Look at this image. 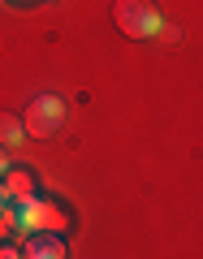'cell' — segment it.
I'll return each instance as SVG.
<instances>
[{
  "label": "cell",
  "instance_id": "8",
  "mask_svg": "<svg viewBox=\"0 0 203 259\" xmlns=\"http://www.w3.org/2000/svg\"><path fill=\"white\" fill-rule=\"evenodd\" d=\"M0 259H22V250H18V246H9V242H5V246H0Z\"/></svg>",
  "mask_w": 203,
  "mask_h": 259
},
{
  "label": "cell",
  "instance_id": "3",
  "mask_svg": "<svg viewBox=\"0 0 203 259\" xmlns=\"http://www.w3.org/2000/svg\"><path fill=\"white\" fill-rule=\"evenodd\" d=\"M18 225H26L35 233H65L74 225V216L52 199H26V203H18Z\"/></svg>",
  "mask_w": 203,
  "mask_h": 259
},
{
  "label": "cell",
  "instance_id": "4",
  "mask_svg": "<svg viewBox=\"0 0 203 259\" xmlns=\"http://www.w3.org/2000/svg\"><path fill=\"white\" fill-rule=\"evenodd\" d=\"M0 182H5L9 203H26V199H35V190H39V186H35V173H30V168H22V164H9Z\"/></svg>",
  "mask_w": 203,
  "mask_h": 259
},
{
  "label": "cell",
  "instance_id": "1",
  "mask_svg": "<svg viewBox=\"0 0 203 259\" xmlns=\"http://www.w3.org/2000/svg\"><path fill=\"white\" fill-rule=\"evenodd\" d=\"M112 22H117V30L126 39H151L160 35V9L151 5V0H117V9H112Z\"/></svg>",
  "mask_w": 203,
  "mask_h": 259
},
{
  "label": "cell",
  "instance_id": "7",
  "mask_svg": "<svg viewBox=\"0 0 203 259\" xmlns=\"http://www.w3.org/2000/svg\"><path fill=\"white\" fill-rule=\"evenodd\" d=\"M13 225H18V207H9V203H5V207H0V242L9 238V229H13Z\"/></svg>",
  "mask_w": 203,
  "mask_h": 259
},
{
  "label": "cell",
  "instance_id": "5",
  "mask_svg": "<svg viewBox=\"0 0 203 259\" xmlns=\"http://www.w3.org/2000/svg\"><path fill=\"white\" fill-rule=\"evenodd\" d=\"M22 259H65V238L61 233H30L22 242Z\"/></svg>",
  "mask_w": 203,
  "mask_h": 259
},
{
  "label": "cell",
  "instance_id": "6",
  "mask_svg": "<svg viewBox=\"0 0 203 259\" xmlns=\"http://www.w3.org/2000/svg\"><path fill=\"white\" fill-rule=\"evenodd\" d=\"M22 139H26L22 117H13V112H0V147H18Z\"/></svg>",
  "mask_w": 203,
  "mask_h": 259
},
{
  "label": "cell",
  "instance_id": "2",
  "mask_svg": "<svg viewBox=\"0 0 203 259\" xmlns=\"http://www.w3.org/2000/svg\"><path fill=\"white\" fill-rule=\"evenodd\" d=\"M61 125H65V104H61V95L44 91V95H35V100L26 104L22 130H26L30 139H52V134H56Z\"/></svg>",
  "mask_w": 203,
  "mask_h": 259
},
{
  "label": "cell",
  "instance_id": "9",
  "mask_svg": "<svg viewBox=\"0 0 203 259\" xmlns=\"http://www.w3.org/2000/svg\"><path fill=\"white\" fill-rule=\"evenodd\" d=\"M5 168H9V156H5V147H0V177H5Z\"/></svg>",
  "mask_w": 203,
  "mask_h": 259
},
{
  "label": "cell",
  "instance_id": "10",
  "mask_svg": "<svg viewBox=\"0 0 203 259\" xmlns=\"http://www.w3.org/2000/svg\"><path fill=\"white\" fill-rule=\"evenodd\" d=\"M5 203H9V194H5V182H0V207H5Z\"/></svg>",
  "mask_w": 203,
  "mask_h": 259
},
{
  "label": "cell",
  "instance_id": "11",
  "mask_svg": "<svg viewBox=\"0 0 203 259\" xmlns=\"http://www.w3.org/2000/svg\"><path fill=\"white\" fill-rule=\"evenodd\" d=\"M18 5H30V0H18Z\"/></svg>",
  "mask_w": 203,
  "mask_h": 259
}]
</instances>
